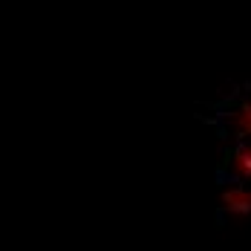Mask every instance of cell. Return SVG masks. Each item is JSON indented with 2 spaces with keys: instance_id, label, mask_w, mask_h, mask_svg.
I'll use <instances>...</instances> for the list:
<instances>
[{
  "instance_id": "obj_2",
  "label": "cell",
  "mask_w": 251,
  "mask_h": 251,
  "mask_svg": "<svg viewBox=\"0 0 251 251\" xmlns=\"http://www.w3.org/2000/svg\"><path fill=\"white\" fill-rule=\"evenodd\" d=\"M226 174L231 176V182H251V142H243L228 153Z\"/></svg>"
},
{
  "instance_id": "obj_3",
  "label": "cell",
  "mask_w": 251,
  "mask_h": 251,
  "mask_svg": "<svg viewBox=\"0 0 251 251\" xmlns=\"http://www.w3.org/2000/svg\"><path fill=\"white\" fill-rule=\"evenodd\" d=\"M231 127L240 139H251V101L237 107V113L231 116Z\"/></svg>"
},
{
  "instance_id": "obj_1",
  "label": "cell",
  "mask_w": 251,
  "mask_h": 251,
  "mask_svg": "<svg viewBox=\"0 0 251 251\" xmlns=\"http://www.w3.org/2000/svg\"><path fill=\"white\" fill-rule=\"evenodd\" d=\"M223 211L231 217H251V185L246 182H231L223 188Z\"/></svg>"
}]
</instances>
